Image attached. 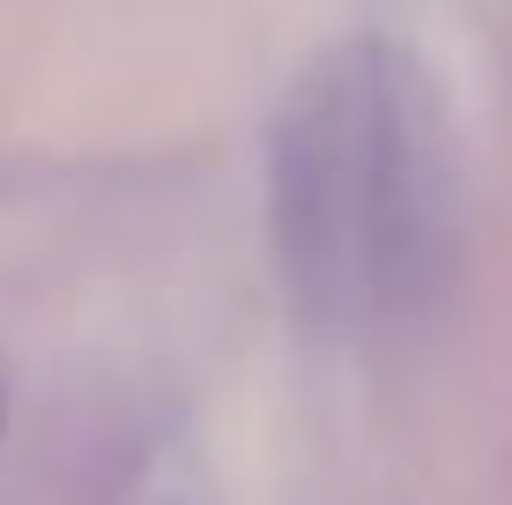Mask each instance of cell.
Wrapping results in <instances>:
<instances>
[{"mask_svg": "<svg viewBox=\"0 0 512 505\" xmlns=\"http://www.w3.org/2000/svg\"><path fill=\"white\" fill-rule=\"evenodd\" d=\"M268 231L320 342H394L461 275V142L416 52L349 38L290 82L268 134Z\"/></svg>", "mask_w": 512, "mask_h": 505, "instance_id": "6da1fadb", "label": "cell"}]
</instances>
